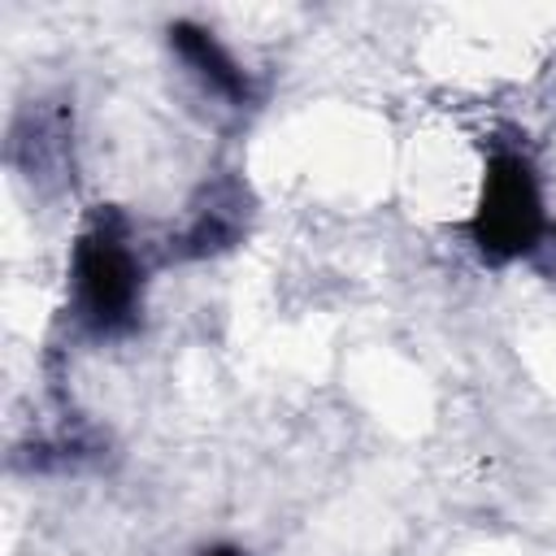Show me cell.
<instances>
[{
    "label": "cell",
    "instance_id": "1",
    "mask_svg": "<svg viewBox=\"0 0 556 556\" xmlns=\"http://www.w3.org/2000/svg\"><path fill=\"white\" fill-rule=\"evenodd\" d=\"M148 261L117 208H96L70 248V317L87 339H122L143 317Z\"/></svg>",
    "mask_w": 556,
    "mask_h": 556
},
{
    "label": "cell",
    "instance_id": "2",
    "mask_svg": "<svg viewBox=\"0 0 556 556\" xmlns=\"http://www.w3.org/2000/svg\"><path fill=\"white\" fill-rule=\"evenodd\" d=\"M465 230H469V243L478 248V256L491 265L521 261L543 243V235L552 226H547V208H543L539 169L526 152L500 148L486 156L482 187H478Z\"/></svg>",
    "mask_w": 556,
    "mask_h": 556
},
{
    "label": "cell",
    "instance_id": "3",
    "mask_svg": "<svg viewBox=\"0 0 556 556\" xmlns=\"http://www.w3.org/2000/svg\"><path fill=\"white\" fill-rule=\"evenodd\" d=\"M248 187L230 174L200 187L195 204L187 208V222L169 235V261H200L235 248L248 230Z\"/></svg>",
    "mask_w": 556,
    "mask_h": 556
},
{
    "label": "cell",
    "instance_id": "4",
    "mask_svg": "<svg viewBox=\"0 0 556 556\" xmlns=\"http://www.w3.org/2000/svg\"><path fill=\"white\" fill-rule=\"evenodd\" d=\"M169 48L174 56L187 65V74L217 100H226L230 109H252L261 100L256 78L230 56V48L200 22H174L169 26Z\"/></svg>",
    "mask_w": 556,
    "mask_h": 556
},
{
    "label": "cell",
    "instance_id": "5",
    "mask_svg": "<svg viewBox=\"0 0 556 556\" xmlns=\"http://www.w3.org/2000/svg\"><path fill=\"white\" fill-rule=\"evenodd\" d=\"M65 152H70V139H65V113L61 109L35 104L30 113H22V122L13 126V156L30 178L61 169Z\"/></svg>",
    "mask_w": 556,
    "mask_h": 556
},
{
    "label": "cell",
    "instance_id": "6",
    "mask_svg": "<svg viewBox=\"0 0 556 556\" xmlns=\"http://www.w3.org/2000/svg\"><path fill=\"white\" fill-rule=\"evenodd\" d=\"M200 556H248V552H239V547H230V543H217V547H208V552H200Z\"/></svg>",
    "mask_w": 556,
    "mask_h": 556
},
{
    "label": "cell",
    "instance_id": "7",
    "mask_svg": "<svg viewBox=\"0 0 556 556\" xmlns=\"http://www.w3.org/2000/svg\"><path fill=\"white\" fill-rule=\"evenodd\" d=\"M552 235H556V226H552Z\"/></svg>",
    "mask_w": 556,
    "mask_h": 556
}]
</instances>
